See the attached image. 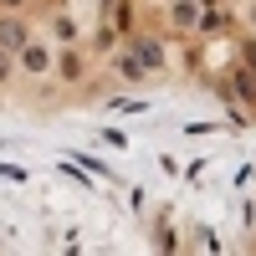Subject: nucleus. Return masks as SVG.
<instances>
[{
    "mask_svg": "<svg viewBox=\"0 0 256 256\" xmlns=\"http://www.w3.org/2000/svg\"><path fill=\"white\" fill-rule=\"evenodd\" d=\"M0 6H20V0H0Z\"/></svg>",
    "mask_w": 256,
    "mask_h": 256,
    "instance_id": "nucleus-6",
    "label": "nucleus"
},
{
    "mask_svg": "<svg viewBox=\"0 0 256 256\" xmlns=\"http://www.w3.org/2000/svg\"><path fill=\"white\" fill-rule=\"evenodd\" d=\"M138 62H144V67H159V62H164V52L154 46V41H138V52H134Z\"/></svg>",
    "mask_w": 256,
    "mask_h": 256,
    "instance_id": "nucleus-2",
    "label": "nucleus"
},
{
    "mask_svg": "<svg viewBox=\"0 0 256 256\" xmlns=\"http://www.w3.org/2000/svg\"><path fill=\"white\" fill-rule=\"evenodd\" d=\"M0 46H26V26H20V20H0Z\"/></svg>",
    "mask_w": 256,
    "mask_h": 256,
    "instance_id": "nucleus-1",
    "label": "nucleus"
},
{
    "mask_svg": "<svg viewBox=\"0 0 256 256\" xmlns=\"http://www.w3.org/2000/svg\"><path fill=\"white\" fill-rule=\"evenodd\" d=\"M20 56H26L31 72H46V52H41V46H20Z\"/></svg>",
    "mask_w": 256,
    "mask_h": 256,
    "instance_id": "nucleus-4",
    "label": "nucleus"
},
{
    "mask_svg": "<svg viewBox=\"0 0 256 256\" xmlns=\"http://www.w3.org/2000/svg\"><path fill=\"white\" fill-rule=\"evenodd\" d=\"M0 77H10V62H6V52H0Z\"/></svg>",
    "mask_w": 256,
    "mask_h": 256,
    "instance_id": "nucleus-5",
    "label": "nucleus"
},
{
    "mask_svg": "<svg viewBox=\"0 0 256 256\" xmlns=\"http://www.w3.org/2000/svg\"><path fill=\"white\" fill-rule=\"evenodd\" d=\"M118 72H123L128 82H138V77H144V62H138V56H128V52H123V56H118Z\"/></svg>",
    "mask_w": 256,
    "mask_h": 256,
    "instance_id": "nucleus-3",
    "label": "nucleus"
}]
</instances>
